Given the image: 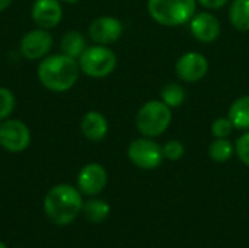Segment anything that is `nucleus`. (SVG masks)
Returning <instances> with one entry per match:
<instances>
[{
    "instance_id": "1",
    "label": "nucleus",
    "mask_w": 249,
    "mask_h": 248,
    "mask_svg": "<svg viewBox=\"0 0 249 248\" xmlns=\"http://www.w3.org/2000/svg\"><path fill=\"white\" fill-rule=\"evenodd\" d=\"M36 75L41 85L48 91L66 92L79 80L80 66L76 58L60 53L41 58Z\"/></svg>"
},
{
    "instance_id": "2",
    "label": "nucleus",
    "mask_w": 249,
    "mask_h": 248,
    "mask_svg": "<svg viewBox=\"0 0 249 248\" xmlns=\"http://www.w3.org/2000/svg\"><path fill=\"white\" fill-rule=\"evenodd\" d=\"M83 208L80 190L70 184L54 186L44 197V212L47 218L58 227L71 224Z\"/></svg>"
},
{
    "instance_id": "3",
    "label": "nucleus",
    "mask_w": 249,
    "mask_h": 248,
    "mask_svg": "<svg viewBox=\"0 0 249 248\" xmlns=\"http://www.w3.org/2000/svg\"><path fill=\"white\" fill-rule=\"evenodd\" d=\"M197 0H147L150 18L162 26H181L196 15Z\"/></svg>"
},
{
    "instance_id": "4",
    "label": "nucleus",
    "mask_w": 249,
    "mask_h": 248,
    "mask_svg": "<svg viewBox=\"0 0 249 248\" xmlns=\"http://www.w3.org/2000/svg\"><path fill=\"white\" fill-rule=\"evenodd\" d=\"M172 123V108L162 99L144 102L136 114V127L144 137L162 136Z\"/></svg>"
},
{
    "instance_id": "5",
    "label": "nucleus",
    "mask_w": 249,
    "mask_h": 248,
    "mask_svg": "<svg viewBox=\"0 0 249 248\" xmlns=\"http://www.w3.org/2000/svg\"><path fill=\"white\" fill-rule=\"evenodd\" d=\"M80 72L93 79H102L109 76L117 67V56L108 45H90L86 47L79 57Z\"/></svg>"
},
{
    "instance_id": "6",
    "label": "nucleus",
    "mask_w": 249,
    "mask_h": 248,
    "mask_svg": "<svg viewBox=\"0 0 249 248\" xmlns=\"http://www.w3.org/2000/svg\"><path fill=\"white\" fill-rule=\"evenodd\" d=\"M127 156L133 165L140 170H156L162 165L163 148L152 137H139L128 145Z\"/></svg>"
},
{
    "instance_id": "7",
    "label": "nucleus",
    "mask_w": 249,
    "mask_h": 248,
    "mask_svg": "<svg viewBox=\"0 0 249 248\" xmlns=\"http://www.w3.org/2000/svg\"><path fill=\"white\" fill-rule=\"evenodd\" d=\"M31 145L29 127L18 118H6L0 121V146L10 152H23Z\"/></svg>"
},
{
    "instance_id": "8",
    "label": "nucleus",
    "mask_w": 249,
    "mask_h": 248,
    "mask_svg": "<svg viewBox=\"0 0 249 248\" xmlns=\"http://www.w3.org/2000/svg\"><path fill=\"white\" fill-rule=\"evenodd\" d=\"M53 44L54 39L50 31L44 28H36L22 37L19 42V51L28 60H41L47 57V54L51 51Z\"/></svg>"
},
{
    "instance_id": "9",
    "label": "nucleus",
    "mask_w": 249,
    "mask_h": 248,
    "mask_svg": "<svg viewBox=\"0 0 249 248\" xmlns=\"http://www.w3.org/2000/svg\"><path fill=\"white\" fill-rule=\"evenodd\" d=\"M177 76L187 83L200 82L209 72V60L198 51L184 53L175 63Z\"/></svg>"
},
{
    "instance_id": "10",
    "label": "nucleus",
    "mask_w": 249,
    "mask_h": 248,
    "mask_svg": "<svg viewBox=\"0 0 249 248\" xmlns=\"http://www.w3.org/2000/svg\"><path fill=\"white\" fill-rule=\"evenodd\" d=\"M123 22L114 16H99L92 20L88 29L89 38L99 45H109L118 41L123 35Z\"/></svg>"
},
{
    "instance_id": "11",
    "label": "nucleus",
    "mask_w": 249,
    "mask_h": 248,
    "mask_svg": "<svg viewBox=\"0 0 249 248\" xmlns=\"http://www.w3.org/2000/svg\"><path fill=\"white\" fill-rule=\"evenodd\" d=\"M108 181V174L107 170L98 164V162H90L86 164L77 175V189L80 193L86 196H96L99 194Z\"/></svg>"
},
{
    "instance_id": "12",
    "label": "nucleus",
    "mask_w": 249,
    "mask_h": 248,
    "mask_svg": "<svg viewBox=\"0 0 249 248\" xmlns=\"http://www.w3.org/2000/svg\"><path fill=\"white\" fill-rule=\"evenodd\" d=\"M32 20L38 28L53 29L63 19V6L60 0H35L31 9Z\"/></svg>"
},
{
    "instance_id": "13",
    "label": "nucleus",
    "mask_w": 249,
    "mask_h": 248,
    "mask_svg": "<svg viewBox=\"0 0 249 248\" xmlns=\"http://www.w3.org/2000/svg\"><path fill=\"white\" fill-rule=\"evenodd\" d=\"M188 23H190V31L193 37L200 42L210 44L220 37V31H222L220 22L210 12L196 13Z\"/></svg>"
},
{
    "instance_id": "14",
    "label": "nucleus",
    "mask_w": 249,
    "mask_h": 248,
    "mask_svg": "<svg viewBox=\"0 0 249 248\" xmlns=\"http://www.w3.org/2000/svg\"><path fill=\"white\" fill-rule=\"evenodd\" d=\"M83 136L90 142H101L107 137L109 126L104 114L99 111H88L80 121Z\"/></svg>"
},
{
    "instance_id": "15",
    "label": "nucleus",
    "mask_w": 249,
    "mask_h": 248,
    "mask_svg": "<svg viewBox=\"0 0 249 248\" xmlns=\"http://www.w3.org/2000/svg\"><path fill=\"white\" fill-rule=\"evenodd\" d=\"M228 117L232 121L235 130H249V95H242L232 102Z\"/></svg>"
},
{
    "instance_id": "16",
    "label": "nucleus",
    "mask_w": 249,
    "mask_h": 248,
    "mask_svg": "<svg viewBox=\"0 0 249 248\" xmlns=\"http://www.w3.org/2000/svg\"><path fill=\"white\" fill-rule=\"evenodd\" d=\"M86 39L83 37V34H80L79 31H69L63 35L61 42H60V48L61 53L73 57L76 60H79V57L83 54V51L86 50Z\"/></svg>"
},
{
    "instance_id": "17",
    "label": "nucleus",
    "mask_w": 249,
    "mask_h": 248,
    "mask_svg": "<svg viewBox=\"0 0 249 248\" xmlns=\"http://www.w3.org/2000/svg\"><path fill=\"white\" fill-rule=\"evenodd\" d=\"M229 20L238 31H249V0H233L229 7Z\"/></svg>"
},
{
    "instance_id": "18",
    "label": "nucleus",
    "mask_w": 249,
    "mask_h": 248,
    "mask_svg": "<svg viewBox=\"0 0 249 248\" xmlns=\"http://www.w3.org/2000/svg\"><path fill=\"white\" fill-rule=\"evenodd\" d=\"M109 212H111L109 205L101 199H90V200L85 202L83 208H82V213L92 224L104 222L109 216Z\"/></svg>"
},
{
    "instance_id": "19",
    "label": "nucleus",
    "mask_w": 249,
    "mask_h": 248,
    "mask_svg": "<svg viewBox=\"0 0 249 248\" xmlns=\"http://www.w3.org/2000/svg\"><path fill=\"white\" fill-rule=\"evenodd\" d=\"M235 153V145L228 139H214L209 146V156L212 161L223 164L229 161Z\"/></svg>"
},
{
    "instance_id": "20",
    "label": "nucleus",
    "mask_w": 249,
    "mask_h": 248,
    "mask_svg": "<svg viewBox=\"0 0 249 248\" xmlns=\"http://www.w3.org/2000/svg\"><path fill=\"white\" fill-rule=\"evenodd\" d=\"M187 98V92L184 89L182 85L179 83H168L163 86L162 92H160V99L171 108H178L184 104Z\"/></svg>"
},
{
    "instance_id": "21",
    "label": "nucleus",
    "mask_w": 249,
    "mask_h": 248,
    "mask_svg": "<svg viewBox=\"0 0 249 248\" xmlns=\"http://www.w3.org/2000/svg\"><path fill=\"white\" fill-rule=\"evenodd\" d=\"M15 107L16 99L13 92L7 88H0V121L9 118L15 111Z\"/></svg>"
},
{
    "instance_id": "22",
    "label": "nucleus",
    "mask_w": 249,
    "mask_h": 248,
    "mask_svg": "<svg viewBox=\"0 0 249 248\" xmlns=\"http://www.w3.org/2000/svg\"><path fill=\"white\" fill-rule=\"evenodd\" d=\"M235 127L229 117H219L212 123V134L214 139H228L233 133Z\"/></svg>"
},
{
    "instance_id": "23",
    "label": "nucleus",
    "mask_w": 249,
    "mask_h": 248,
    "mask_svg": "<svg viewBox=\"0 0 249 248\" xmlns=\"http://www.w3.org/2000/svg\"><path fill=\"white\" fill-rule=\"evenodd\" d=\"M162 148H163L165 159H169V161H179L185 153V146L179 140H169Z\"/></svg>"
},
{
    "instance_id": "24",
    "label": "nucleus",
    "mask_w": 249,
    "mask_h": 248,
    "mask_svg": "<svg viewBox=\"0 0 249 248\" xmlns=\"http://www.w3.org/2000/svg\"><path fill=\"white\" fill-rule=\"evenodd\" d=\"M235 153L238 155L239 161L244 165L249 167V130L244 132L238 137V140L235 143Z\"/></svg>"
},
{
    "instance_id": "25",
    "label": "nucleus",
    "mask_w": 249,
    "mask_h": 248,
    "mask_svg": "<svg viewBox=\"0 0 249 248\" xmlns=\"http://www.w3.org/2000/svg\"><path fill=\"white\" fill-rule=\"evenodd\" d=\"M197 3H200L203 7L206 9H210V10H216V9H220L223 6H226L229 3V0H197Z\"/></svg>"
},
{
    "instance_id": "26",
    "label": "nucleus",
    "mask_w": 249,
    "mask_h": 248,
    "mask_svg": "<svg viewBox=\"0 0 249 248\" xmlns=\"http://www.w3.org/2000/svg\"><path fill=\"white\" fill-rule=\"evenodd\" d=\"M10 4H12V0H0V12L10 7Z\"/></svg>"
},
{
    "instance_id": "27",
    "label": "nucleus",
    "mask_w": 249,
    "mask_h": 248,
    "mask_svg": "<svg viewBox=\"0 0 249 248\" xmlns=\"http://www.w3.org/2000/svg\"><path fill=\"white\" fill-rule=\"evenodd\" d=\"M60 1L67 3V4H76V3H77V1H80V0H60Z\"/></svg>"
},
{
    "instance_id": "28",
    "label": "nucleus",
    "mask_w": 249,
    "mask_h": 248,
    "mask_svg": "<svg viewBox=\"0 0 249 248\" xmlns=\"http://www.w3.org/2000/svg\"><path fill=\"white\" fill-rule=\"evenodd\" d=\"M0 248H7V247H6V246H4V244H3V243L0 241Z\"/></svg>"
}]
</instances>
